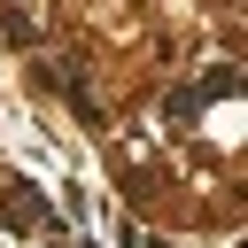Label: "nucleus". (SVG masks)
I'll list each match as a JSON object with an SVG mask.
<instances>
[{
  "instance_id": "1",
  "label": "nucleus",
  "mask_w": 248,
  "mask_h": 248,
  "mask_svg": "<svg viewBox=\"0 0 248 248\" xmlns=\"http://www.w3.org/2000/svg\"><path fill=\"white\" fill-rule=\"evenodd\" d=\"M8 225H31V232H54V209H46V202H39L31 186H16V194H8Z\"/></svg>"
},
{
  "instance_id": "2",
  "label": "nucleus",
  "mask_w": 248,
  "mask_h": 248,
  "mask_svg": "<svg viewBox=\"0 0 248 248\" xmlns=\"http://www.w3.org/2000/svg\"><path fill=\"white\" fill-rule=\"evenodd\" d=\"M194 116H202V93H194V85H178V93H170V124H178V132H194Z\"/></svg>"
}]
</instances>
